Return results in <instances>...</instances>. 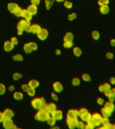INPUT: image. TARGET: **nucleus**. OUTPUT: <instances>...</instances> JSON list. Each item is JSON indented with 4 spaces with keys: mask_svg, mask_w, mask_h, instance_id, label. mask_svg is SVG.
Listing matches in <instances>:
<instances>
[{
    "mask_svg": "<svg viewBox=\"0 0 115 129\" xmlns=\"http://www.w3.org/2000/svg\"><path fill=\"white\" fill-rule=\"evenodd\" d=\"M50 117V114L44 108L38 110V111L36 113L34 116V118L36 120L40 121V122H44L46 121V120Z\"/></svg>",
    "mask_w": 115,
    "mask_h": 129,
    "instance_id": "nucleus-1",
    "label": "nucleus"
},
{
    "mask_svg": "<svg viewBox=\"0 0 115 129\" xmlns=\"http://www.w3.org/2000/svg\"><path fill=\"white\" fill-rule=\"evenodd\" d=\"M46 104L44 98H35L31 101V105L34 109L40 110L44 108Z\"/></svg>",
    "mask_w": 115,
    "mask_h": 129,
    "instance_id": "nucleus-2",
    "label": "nucleus"
},
{
    "mask_svg": "<svg viewBox=\"0 0 115 129\" xmlns=\"http://www.w3.org/2000/svg\"><path fill=\"white\" fill-rule=\"evenodd\" d=\"M78 116L83 122H88L92 118V114L85 108H81L78 110Z\"/></svg>",
    "mask_w": 115,
    "mask_h": 129,
    "instance_id": "nucleus-3",
    "label": "nucleus"
},
{
    "mask_svg": "<svg viewBox=\"0 0 115 129\" xmlns=\"http://www.w3.org/2000/svg\"><path fill=\"white\" fill-rule=\"evenodd\" d=\"M30 22L27 21L26 20H21L17 24V30H18V34L19 36H21L23 34L24 29L27 26H30Z\"/></svg>",
    "mask_w": 115,
    "mask_h": 129,
    "instance_id": "nucleus-4",
    "label": "nucleus"
},
{
    "mask_svg": "<svg viewBox=\"0 0 115 129\" xmlns=\"http://www.w3.org/2000/svg\"><path fill=\"white\" fill-rule=\"evenodd\" d=\"M102 116L101 114L98 112L94 113L93 114H92V121L93 123L94 124L95 126L98 127L100 126L102 124Z\"/></svg>",
    "mask_w": 115,
    "mask_h": 129,
    "instance_id": "nucleus-5",
    "label": "nucleus"
},
{
    "mask_svg": "<svg viewBox=\"0 0 115 129\" xmlns=\"http://www.w3.org/2000/svg\"><path fill=\"white\" fill-rule=\"evenodd\" d=\"M2 124H3L4 128L6 129L17 128V126L14 125V122H13L12 118H5L2 122Z\"/></svg>",
    "mask_w": 115,
    "mask_h": 129,
    "instance_id": "nucleus-6",
    "label": "nucleus"
},
{
    "mask_svg": "<svg viewBox=\"0 0 115 129\" xmlns=\"http://www.w3.org/2000/svg\"><path fill=\"white\" fill-rule=\"evenodd\" d=\"M48 36V31L46 30V28H42L38 32L37 36L39 40H46Z\"/></svg>",
    "mask_w": 115,
    "mask_h": 129,
    "instance_id": "nucleus-7",
    "label": "nucleus"
},
{
    "mask_svg": "<svg viewBox=\"0 0 115 129\" xmlns=\"http://www.w3.org/2000/svg\"><path fill=\"white\" fill-rule=\"evenodd\" d=\"M67 118L71 119H77L78 118V110L75 109H70L67 111Z\"/></svg>",
    "mask_w": 115,
    "mask_h": 129,
    "instance_id": "nucleus-8",
    "label": "nucleus"
},
{
    "mask_svg": "<svg viewBox=\"0 0 115 129\" xmlns=\"http://www.w3.org/2000/svg\"><path fill=\"white\" fill-rule=\"evenodd\" d=\"M19 9H20V7L16 3H9L8 5V10L12 14H15L16 12L18 11Z\"/></svg>",
    "mask_w": 115,
    "mask_h": 129,
    "instance_id": "nucleus-9",
    "label": "nucleus"
},
{
    "mask_svg": "<svg viewBox=\"0 0 115 129\" xmlns=\"http://www.w3.org/2000/svg\"><path fill=\"white\" fill-rule=\"evenodd\" d=\"M51 116L53 117L56 120H61L63 118V112L60 110H55L51 113Z\"/></svg>",
    "mask_w": 115,
    "mask_h": 129,
    "instance_id": "nucleus-10",
    "label": "nucleus"
},
{
    "mask_svg": "<svg viewBox=\"0 0 115 129\" xmlns=\"http://www.w3.org/2000/svg\"><path fill=\"white\" fill-rule=\"evenodd\" d=\"M43 108L45 109L49 114H51L56 109V105L54 103L50 102L49 104H46Z\"/></svg>",
    "mask_w": 115,
    "mask_h": 129,
    "instance_id": "nucleus-11",
    "label": "nucleus"
},
{
    "mask_svg": "<svg viewBox=\"0 0 115 129\" xmlns=\"http://www.w3.org/2000/svg\"><path fill=\"white\" fill-rule=\"evenodd\" d=\"M53 89L56 93H61L63 90V86L59 81H55L52 84Z\"/></svg>",
    "mask_w": 115,
    "mask_h": 129,
    "instance_id": "nucleus-12",
    "label": "nucleus"
},
{
    "mask_svg": "<svg viewBox=\"0 0 115 129\" xmlns=\"http://www.w3.org/2000/svg\"><path fill=\"white\" fill-rule=\"evenodd\" d=\"M14 46L15 45L11 42V40H7V41L4 42V48L6 52H10V51L14 49Z\"/></svg>",
    "mask_w": 115,
    "mask_h": 129,
    "instance_id": "nucleus-13",
    "label": "nucleus"
},
{
    "mask_svg": "<svg viewBox=\"0 0 115 129\" xmlns=\"http://www.w3.org/2000/svg\"><path fill=\"white\" fill-rule=\"evenodd\" d=\"M21 17L24 18V20H27V21H29L30 22V20H32V16L29 13L27 9H24V10H22V15H21Z\"/></svg>",
    "mask_w": 115,
    "mask_h": 129,
    "instance_id": "nucleus-14",
    "label": "nucleus"
},
{
    "mask_svg": "<svg viewBox=\"0 0 115 129\" xmlns=\"http://www.w3.org/2000/svg\"><path fill=\"white\" fill-rule=\"evenodd\" d=\"M77 119H71V118H67L66 123L68 128L71 129H73L76 127V121Z\"/></svg>",
    "mask_w": 115,
    "mask_h": 129,
    "instance_id": "nucleus-15",
    "label": "nucleus"
},
{
    "mask_svg": "<svg viewBox=\"0 0 115 129\" xmlns=\"http://www.w3.org/2000/svg\"><path fill=\"white\" fill-rule=\"evenodd\" d=\"M3 114H4V118H12L14 116V111L10 108L6 109L4 111Z\"/></svg>",
    "mask_w": 115,
    "mask_h": 129,
    "instance_id": "nucleus-16",
    "label": "nucleus"
},
{
    "mask_svg": "<svg viewBox=\"0 0 115 129\" xmlns=\"http://www.w3.org/2000/svg\"><path fill=\"white\" fill-rule=\"evenodd\" d=\"M27 10H28V12H29V13H30L32 16H34V15H36V14H37L38 8H37V6L31 4V5H30V6L27 8Z\"/></svg>",
    "mask_w": 115,
    "mask_h": 129,
    "instance_id": "nucleus-17",
    "label": "nucleus"
},
{
    "mask_svg": "<svg viewBox=\"0 0 115 129\" xmlns=\"http://www.w3.org/2000/svg\"><path fill=\"white\" fill-rule=\"evenodd\" d=\"M111 88L110 84L108 83H104V84L100 85L98 86V90L99 91H100L102 93H104L105 91L108 90Z\"/></svg>",
    "mask_w": 115,
    "mask_h": 129,
    "instance_id": "nucleus-18",
    "label": "nucleus"
},
{
    "mask_svg": "<svg viewBox=\"0 0 115 129\" xmlns=\"http://www.w3.org/2000/svg\"><path fill=\"white\" fill-rule=\"evenodd\" d=\"M41 29L40 25L36 24H34L32 25H30V33H33V34H38Z\"/></svg>",
    "mask_w": 115,
    "mask_h": 129,
    "instance_id": "nucleus-19",
    "label": "nucleus"
},
{
    "mask_svg": "<svg viewBox=\"0 0 115 129\" xmlns=\"http://www.w3.org/2000/svg\"><path fill=\"white\" fill-rule=\"evenodd\" d=\"M103 106L105 107V108H106L107 109H108L109 110L111 111L112 112H113L114 110L115 106L114 104V103L111 102H109V101L104 102V104L103 105Z\"/></svg>",
    "mask_w": 115,
    "mask_h": 129,
    "instance_id": "nucleus-20",
    "label": "nucleus"
},
{
    "mask_svg": "<svg viewBox=\"0 0 115 129\" xmlns=\"http://www.w3.org/2000/svg\"><path fill=\"white\" fill-rule=\"evenodd\" d=\"M112 112L110 111L108 109H107L106 108L103 106L102 108H101V114L102 116L105 117H110L112 115Z\"/></svg>",
    "mask_w": 115,
    "mask_h": 129,
    "instance_id": "nucleus-21",
    "label": "nucleus"
},
{
    "mask_svg": "<svg viewBox=\"0 0 115 129\" xmlns=\"http://www.w3.org/2000/svg\"><path fill=\"white\" fill-rule=\"evenodd\" d=\"M100 12L102 14H108L110 12V8H109L108 5H103L102 6H100Z\"/></svg>",
    "mask_w": 115,
    "mask_h": 129,
    "instance_id": "nucleus-22",
    "label": "nucleus"
},
{
    "mask_svg": "<svg viewBox=\"0 0 115 129\" xmlns=\"http://www.w3.org/2000/svg\"><path fill=\"white\" fill-rule=\"evenodd\" d=\"M28 86L30 87H33V88H36L40 85V83L38 80L36 79H31L28 81Z\"/></svg>",
    "mask_w": 115,
    "mask_h": 129,
    "instance_id": "nucleus-23",
    "label": "nucleus"
},
{
    "mask_svg": "<svg viewBox=\"0 0 115 129\" xmlns=\"http://www.w3.org/2000/svg\"><path fill=\"white\" fill-rule=\"evenodd\" d=\"M73 38H74L73 34L71 32H68L65 34L64 37H63V40L64 41H73Z\"/></svg>",
    "mask_w": 115,
    "mask_h": 129,
    "instance_id": "nucleus-24",
    "label": "nucleus"
},
{
    "mask_svg": "<svg viewBox=\"0 0 115 129\" xmlns=\"http://www.w3.org/2000/svg\"><path fill=\"white\" fill-rule=\"evenodd\" d=\"M24 98V94L21 91H15L14 93V98L16 100H22Z\"/></svg>",
    "mask_w": 115,
    "mask_h": 129,
    "instance_id": "nucleus-25",
    "label": "nucleus"
},
{
    "mask_svg": "<svg viewBox=\"0 0 115 129\" xmlns=\"http://www.w3.org/2000/svg\"><path fill=\"white\" fill-rule=\"evenodd\" d=\"M73 52L75 56H79L81 55L82 51H81V49L79 47H78V46H75L74 48H73Z\"/></svg>",
    "mask_w": 115,
    "mask_h": 129,
    "instance_id": "nucleus-26",
    "label": "nucleus"
},
{
    "mask_svg": "<svg viewBox=\"0 0 115 129\" xmlns=\"http://www.w3.org/2000/svg\"><path fill=\"white\" fill-rule=\"evenodd\" d=\"M23 49H24V52H26V53H30V52H32L33 51L31 46H30V42L26 43L24 44V46H23Z\"/></svg>",
    "mask_w": 115,
    "mask_h": 129,
    "instance_id": "nucleus-27",
    "label": "nucleus"
},
{
    "mask_svg": "<svg viewBox=\"0 0 115 129\" xmlns=\"http://www.w3.org/2000/svg\"><path fill=\"white\" fill-rule=\"evenodd\" d=\"M56 120H55L53 117L50 116L47 120H46V122H47V124H48L49 126H54V125L56 124Z\"/></svg>",
    "mask_w": 115,
    "mask_h": 129,
    "instance_id": "nucleus-28",
    "label": "nucleus"
},
{
    "mask_svg": "<svg viewBox=\"0 0 115 129\" xmlns=\"http://www.w3.org/2000/svg\"><path fill=\"white\" fill-rule=\"evenodd\" d=\"M85 124H84V122L83 120H77L76 121V128H81V129H83V128H85Z\"/></svg>",
    "mask_w": 115,
    "mask_h": 129,
    "instance_id": "nucleus-29",
    "label": "nucleus"
},
{
    "mask_svg": "<svg viewBox=\"0 0 115 129\" xmlns=\"http://www.w3.org/2000/svg\"><path fill=\"white\" fill-rule=\"evenodd\" d=\"M81 78H82L83 81H84L85 82H90L92 80L90 75L88 73H83V74H82Z\"/></svg>",
    "mask_w": 115,
    "mask_h": 129,
    "instance_id": "nucleus-30",
    "label": "nucleus"
},
{
    "mask_svg": "<svg viewBox=\"0 0 115 129\" xmlns=\"http://www.w3.org/2000/svg\"><path fill=\"white\" fill-rule=\"evenodd\" d=\"M27 93L29 96L30 97H33L35 95V93H36V91H35V88H33V87H29L27 90Z\"/></svg>",
    "mask_w": 115,
    "mask_h": 129,
    "instance_id": "nucleus-31",
    "label": "nucleus"
},
{
    "mask_svg": "<svg viewBox=\"0 0 115 129\" xmlns=\"http://www.w3.org/2000/svg\"><path fill=\"white\" fill-rule=\"evenodd\" d=\"M63 46L65 48H72L73 46V41H64Z\"/></svg>",
    "mask_w": 115,
    "mask_h": 129,
    "instance_id": "nucleus-32",
    "label": "nucleus"
},
{
    "mask_svg": "<svg viewBox=\"0 0 115 129\" xmlns=\"http://www.w3.org/2000/svg\"><path fill=\"white\" fill-rule=\"evenodd\" d=\"M100 33H99L98 30H94V31H92V37L94 40H98L99 38H100Z\"/></svg>",
    "mask_w": 115,
    "mask_h": 129,
    "instance_id": "nucleus-33",
    "label": "nucleus"
},
{
    "mask_svg": "<svg viewBox=\"0 0 115 129\" xmlns=\"http://www.w3.org/2000/svg\"><path fill=\"white\" fill-rule=\"evenodd\" d=\"M80 79L78 78V77H74V78L72 79V81H71V83H72L73 85H74V86H78V85H80Z\"/></svg>",
    "mask_w": 115,
    "mask_h": 129,
    "instance_id": "nucleus-34",
    "label": "nucleus"
},
{
    "mask_svg": "<svg viewBox=\"0 0 115 129\" xmlns=\"http://www.w3.org/2000/svg\"><path fill=\"white\" fill-rule=\"evenodd\" d=\"M12 58H13L14 60H16V61H22V60H23V59H24L23 56L20 54H15V55H14V56H12Z\"/></svg>",
    "mask_w": 115,
    "mask_h": 129,
    "instance_id": "nucleus-35",
    "label": "nucleus"
},
{
    "mask_svg": "<svg viewBox=\"0 0 115 129\" xmlns=\"http://www.w3.org/2000/svg\"><path fill=\"white\" fill-rule=\"evenodd\" d=\"M54 0H45V8L46 10H50Z\"/></svg>",
    "mask_w": 115,
    "mask_h": 129,
    "instance_id": "nucleus-36",
    "label": "nucleus"
},
{
    "mask_svg": "<svg viewBox=\"0 0 115 129\" xmlns=\"http://www.w3.org/2000/svg\"><path fill=\"white\" fill-rule=\"evenodd\" d=\"M63 6H64L65 8H66L67 9H71L73 7V4L72 2H70V1H64V4H63Z\"/></svg>",
    "mask_w": 115,
    "mask_h": 129,
    "instance_id": "nucleus-37",
    "label": "nucleus"
},
{
    "mask_svg": "<svg viewBox=\"0 0 115 129\" xmlns=\"http://www.w3.org/2000/svg\"><path fill=\"white\" fill-rule=\"evenodd\" d=\"M22 75L20 73H15L13 74V79H14V80H19L20 79L22 78Z\"/></svg>",
    "mask_w": 115,
    "mask_h": 129,
    "instance_id": "nucleus-38",
    "label": "nucleus"
},
{
    "mask_svg": "<svg viewBox=\"0 0 115 129\" xmlns=\"http://www.w3.org/2000/svg\"><path fill=\"white\" fill-rule=\"evenodd\" d=\"M5 92H6V86L4 83H0V95L4 94Z\"/></svg>",
    "mask_w": 115,
    "mask_h": 129,
    "instance_id": "nucleus-39",
    "label": "nucleus"
},
{
    "mask_svg": "<svg viewBox=\"0 0 115 129\" xmlns=\"http://www.w3.org/2000/svg\"><path fill=\"white\" fill-rule=\"evenodd\" d=\"M67 18H68V20L69 21H72V20H74L75 18H77V14L75 13H71V14H69L68 16H67Z\"/></svg>",
    "mask_w": 115,
    "mask_h": 129,
    "instance_id": "nucleus-40",
    "label": "nucleus"
},
{
    "mask_svg": "<svg viewBox=\"0 0 115 129\" xmlns=\"http://www.w3.org/2000/svg\"><path fill=\"white\" fill-rule=\"evenodd\" d=\"M110 123V121H109L108 117H105L103 116L102 119V124H108Z\"/></svg>",
    "mask_w": 115,
    "mask_h": 129,
    "instance_id": "nucleus-41",
    "label": "nucleus"
},
{
    "mask_svg": "<svg viewBox=\"0 0 115 129\" xmlns=\"http://www.w3.org/2000/svg\"><path fill=\"white\" fill-rule=\"evenodd\" d=\"M96 102L97 104L98 105H100V106H103L104 105V98H97V100H96Z\"/></svg>",
    "mask_w": 115,
    "mask_h": 129,
    "instance_id": "nucleus-42",
    "label": "nucleus"
},
{
    "mask_svg": "<svg viewBox=\"0 0 115 129\" xmlns=\"http://www.w3.org/2000/svg\"><path fill=\"white\" fill-rule=\"evenodd\" d=\"M30 46H31V48H32V50H37V48H38V45L36 44V42H30Z\"/></svg>",
    "mask_w": 115,
    "mask_h": 129,
    "instance_id": "nucleus-43",
    "label": "nucleus"
},
{
    "mask_svg": "<svg viewBox=\"0 0 115 129\" xmlns=\"http://www.w3.org/2000/svg\"><path fill=\"white\" fill-rule=\"evenodd\" d=\"M28 87H29V86H28V85L26 84V83H24V84H22V85H21L22 90L23 91H24V92H26V91H27Z\"/></svg>",
    "mask_w": 115,
    "mask_h": 129,
    "instance_id": "nucleus-44",
    "label": "nucleus"
},
{
    "mask_svg": "<svg viewBox=\"0 0 115 129\" xmlns=\"http://www.w3.org/2000/svg\"><path fill=\"white\" fill-rule=\"evenodd\" d=\"M106 56L108 59H110V60H112L113 58H114V54H113L112 52H107L106 54Z\"/></svg>",
    "mask_w": 115,
    "mask_h": 129,
    "instance_id": "nucleus-45",
    "label": "nucleus"
},
{
    "mask_svg": "<svg viewBox=\"0 0 115 129\" xmlns=\"http://www.w3.org/2000/svg\"><path fill=\"white\" fill-rule=\"evenodd\" d=\"M50 95H51V98H52L54 101H57L59 100L58 96H57V95L56 94V93H55V92L51 93Z\"/></svg>",
    "mask_w": 115,
    "mask_h": 129,
    "instance_id": "nucleus-46",
    "label": "nucleus"
},
{
    "mask_svg": "<svg viewBox=\"0 0 115 129\" xmlns=\"http://www.w3.org/2000/svg\"><path fill=\"white\" fill-rule=\"evenodd\" d=\"M11 42L14 44V45H17L18 44V38L14 36V37H12V39H11Z\"/></svg>",
    "mask_w": 115,
    "mask_h": 129,
    "instance_id": "nucleus-47",
    "label": "nucleus"
},
{
    "mask_svg": "<svg viewBox=\"0 0 115 129\" xmlns=\"http://www.w3.org/2000/svg\"><path fill=\"white\" fill-rule=\"evenodd\" d=\"M108 100L109 102H114L115 100V95H110L108 97Z\"/></svg>",
    "mask_w": 115,
    "mask_h": 129,
    "instance_id": "nucleus-48",
    "label": "nucleus"
},
{
    "mask_svg": "<svg viewBox=\"0 0 115 129\" xmlns=\"http://www.w3.org/2000/svg\"><path fill=\"white\" fill-rule=\"evenodd\" d=\"M30 2H31V4L38 6V4L40 3V0H30Z\"/></svg>",
    "mask_w": 115,
    "mask_h": 129,
    "instance_id": "nucleus-49",
    "label": "nucleus"
},
{
    "mask_svg": "<svg viewBox=\"0 0 115 129\" xmlns=\"http://www.w3.org/2000/svg\"><path fill=\"white\" fill-rule=\"evenodd\" d=\"M22 9L20 8V9H19V10L17 11V12H16V14H14L15 16H17V17H21V15H22Z\"/></svg>",
    "mask_w": 115,
    "mask_h": 129,
    "instance_id": "nucleus-50",
    "label": "nucleus"
},
{
    "mask_svg": "<svg viewBox=\"0 0 115 129\" xmlns=\"http://www.w3.org/2000/svg\"><path fill=\"white\" fill-rule=\"evenodd\" d=\"M104 95L106 97H108L109 96V95H111V92H110V89H108V90H106V91H105L104 92Z\"/></svg>",
    "mask_w": 115,
    "mask_h": 129,
    "instance_id": "nucleus-51",
    "label": "nucleus"
},
{
    "mask_svg": "<svg viewBox=\"0 0 115 129\" xmlns=\"http://www.w3.org/2000/svg\"><path fill=\"white\" fill-rule=\"evenodd\" d=\"M8 90H9V91H11V92L14 91L15 90V87H14V85H10L9 87H8Z\"/></svg>",
    "mask_w": 115,
    "mask_h": 129,
    "instance_id": "nucleus-52",
    "label": "nucleus"
},
{
    "mask_svg": "<svg viewBox=\"0 0 115 129\" xmlns=\"http://www.w3.org/2000/svg\"><path fill=\"white\" fill-rule=\"evenodd\" d=\"M109 81H110V84L115 85V77H111L110 78V79H109Z\"/></svg>",
    "mask_w": 115,
    "mask_h": 129,
    "instance_id": "nucleus-53",
    "label": "nucleus"
},
{
    "mask_svg": "<svg viewBox=\"0 0 115 129\" xmlns=\"http://www.w3.org/2000/svg\"><path fill=\"white\" fill-rule=\"evenodd\" d=\"M4 118H4L3 112H0V123H2V122H3Z\"/></svg>",
    "mask_w": 115,
    "mask_h": 129,
    "instance_id": "nucleus-54",
    "label": "nucleus"
},
{
    "mask_svg": "<svg viewBox=\"0 0 115 129\" xmlns=\"http://www.w3.org/2000/svg\"><path fill=\"white\" fill-rule=\"evenodd\" d=\"M110 44L112 46H115V39H114V38L111 39L110 41Z\"/></svg>",
    "mask_w": 115,
    "mask_h": 129,
    "instance_id": "nucleus-55",
    "label": "nucleus"
},
{
    "mask_svg": "<svg viewBox=\"0 0 115 129\" xmlns=\"http://www.w3.org/2000/svg\"><path fill=\"white\" fill-rule=\"evenodd\" d=\"M98 5L99 6H103V5H104V2H103V0H98Z\"/></svg>",
    "mask_w": 115,
    "mask_h": 129,
    "instance_id": "nucleus-56",
    "label": "nucleus"
},
{
    "mask_svg": "<svg viewBox=\"0 0 115 129\" xmlns=\"http://www.w3.org/2000/svg\"><path fill=\"white\" fill-rule=\"evenodd\" d=\"M110 92H111V95H115V87L110 88Z\"/></svg>",
    "mask_w": 115,
    "mask_h": 129,
    "instance_id": "nucleus-57",
    "label": "nucleus"
},
{
    "mask_svg": "<svg viewBox=\"0 0 115 129\" xmlns=\"http://www.w3.org/2000/svg\"><path fill=\"white\" fill-rule=\"evenodd\" d=\"M55 54H56V55H60L61 50H59V49H56V50H55Z\"/></svg>",
    "mask_w": 115,
    "mask_h": 129,
    "instance_id": "nucleus-58",
    "label": "nucleus"
},
{
    "mask_svg": "<svg viewBox=\"0 0 115 129\" xmlns=\"http://www.w3.org/2000/svg\"><path fill=\"white\" fill-rule=\"evenodd\" d=\"M103 2H104V4L105 5H108L109 3H110V0H103Z\"/></svg>",
    "mask_w": 115,
    "mask_h": 129,
    "instance_id": "nucleus-59",
    "label": "nucleus"
},
{
    "mask_svg": "<svg viewBox=\"0 0 115 129\" xmlns=\"http://www.w3.org/2000/svg\"><path fill=\"white\" fill-rule=\"evenodd\" d=\"M112 129H115V124H112Z\"/></svg>",
    "mask_w": 115,
    "mask_h": 129,
    "instance_id": "nucleus-60",
    "label": "nucleus"
},
{
    "mask_svg": "<svg viewBox=\"0 0 115 129\" xmlns=\"http://www.w3.org/2000/svg\"><path fill=\"white\" fill-rule=\"evenodd\" d=\"M55 1L57 2H64L65 0H55Z\"/></svg>",
    "mask_w": 115,
    "mask_h": 129,
    "instance_id": "nucleus-61",
    "label": "nucleus"
}]
</instances>
